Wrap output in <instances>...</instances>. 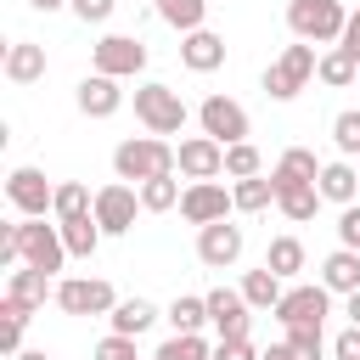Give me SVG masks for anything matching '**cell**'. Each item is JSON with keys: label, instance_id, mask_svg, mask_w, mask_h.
I'll use <instances>...</instances> for the list:
<instances>
[{"label": "cell", "instance_id": "34", "mask_svg": "<svg viewBox=\"0 0 360 360\" xmlns=\"http://www.w3.org/2000/svg\"><path fill=\"white\" fill-rule=\"evenodd\" d=\"M180 197H186V191L174 186V174H158V180L141 186V208H146V214H163V208H174Z\"/></svg>", "mask_w": 360, "mask_h": 360}, {"label": "cell", "instance_id": "42", "mask_svg": "<svg viewBox=\"0 0 360 360\" xmlns=\"http://www.w3.org/2000/svg\"><path fill=\"white\" fill-rule=\"evenodd\" d=\"M112 6H118V0H73V17H79V22H107Z\"/></svg>", "mask_w": 360, "mask_h": 360}, {"label": "cell", "instance_id": "25", "mask_svg": "<svg viewBox=\"0 0 360 360\" xmlns=\"http://www.w3.org/2000/svg\"><path fill=\"white\" fill-rule=\"evenodd\" d=\"M354 73H360V62L343 51V45H332V51H321V62H315V79L321 84H332V90H343V84H354Z\"/></svg>", "mask_w": 360, "mask_h": 360}, {"label": "cell", "instance_id": "44", "mask_svg": "<svg viewBox=\"0 0 360 360\" xmlns=\"http://www.w3.org/2000/svg\"><path fill=\"white\" fill-rule=\"evenodd\" d=\"M338 45H343V51L360 62V11H349V28H343V39H338Z\"/></svg>", "mask_w": 360, "mask_h": 360}, {"label": "cell", "instance_id": "48", "mask_svg": "<svg viewBox=\"0 0 360 360\" xmlns=\"http://www.w3.org/2000/svg\"><path fill=\"white\" fill-rule=\"evenodd\" d=\"M11 360H51L45 349H22V354H11Z\"/></svg>", "mask_w": 360, "mask_h": 360}, {"label": "cell", "instance_id": "32", "mask_svg": "<svg viewBox=\"0 0 360 360\" xmlns=\"http://www.w3.org/2000/svg\"><path fill=\"white\" fill-rule=\"evenodd\" d=\"M231 202H236L242 214H259V208H270V202H276V186H270L264 174H253V180H236V186H231Z\"/></svg>", "mask_w": 360, "mask_h": 360}, {"label": "cell", "instance_id": "3", "mask_svg": "<svg viewBox=\"0 0 360 360\" xmlns=\"http://www.w3.org/2000/svg\"><path fill=\"white\" fill-rule=\"evenodd\" d=\"M17 264H34L45 276H56L68 264V242H62V225H45V219H17Z\"/></svg>", "mask_w": 360, "mask_h": 360}, {"label": "cell", "instance_id": "20", "mask_svg": "<svg viewBox=\"0 0 360 360\" xmlns=\"http://www.w3.org/2000/svg\"><path fill=\"white\" fill-rule=\"evenodd\" d=\"M45 287H51V276L45 270H34V264H17L11 276H6V304H17V309H39L45 304Z\"/></svg>", "mask_w": 360, "mask_h": 360}, {"label": "cell", "instance_id": "6", "mask_svg": "<svg viewBox=\"0 0 360 360\" xmlns=\"http://www.w3.org/2000/svg\"><path fill=\"white\" fill-rule=\"evenodd\" d=\"M68 315H112L118 309V292H112V281H101V276H68V281H56V292H51Z\"/></svg>", "mask_w": 360, "mask_h": 360}, {"label": "cell", "instance_id": "14", "mask_svg": "<svg viewBox=\"0 0 360 360\" xmlns=\"http://www.w3.org/2000/svg\"><path fill=\"white\" fill-rule=\"evenodd\" d=\"M208 298V326L219 332V338H248V298H242V287H214V292H202Z\"/></svg>", "mask_w": 360, "mask_h": 360}, {"label": "cell", "instance_id": "30", "mask_svg": "<svg viewBox=\"0 0 360 360\" xmlns=\"http://www.w3.org/2000/svg\"><path fill=\"white\" fill-rule=\"evenodd\" d=\"M158 17L169 28H180V34H197L202 17H208V0H158Z\"/></svg>", "mask_w": 360, "mask_h": 360}, {"label": "cell", "instance_id": "45", "mask_svg": "<svg viewBox=\"0 0 360 360\" xmlns=\"http://www.w3.org/2000/svg\"><path fill=\"white\" fill-rule=\"evenodd\" d=\"M259 360H298V354H292V343H270Z\"/></svg>", "mask_w": 360, "mask_h": 360}, {"label": "cell", "instance_id": "40", "mask_svg": "<svg viewBox=\"0 0 360 360\" xmlns=\"http://www.w3.org/2000/svg\"><path fill=\"white\" fill-rule=\"evenodd\" d=\"M338 242H343V248H354V253H360V202H349V208H343V214H338Z\"/></svg>", "mask_w": 360, "mask_h": 360}, {"label": "cell", "instance_id": "9", "mask_svg": "<svg viewBox=\"0 0 360 360\" xmlns=\"http://www.w3.org/2000/svg\"><path fill=\"white\" fill-rule=\"evenodd\" d=\"M197 124H202V135H214L219 146L248 141V112H242V101H231V96H208V101L197 107Z\"/></svg>", "mask_w": 360, "mask_h": 360}, {"label": "cell", "instance_id": "28", "mask_svg": "<svg viewBox=\"0 0 360 360\" xmlns=\"http://www.w3.org/2000/svg\"><path fill=\"white\" fill-rule=\"evenodd\" d=\"M264 270H276L281 281H292V276L304 270V242H298V236H276L270 253H264Z\"/></svg>", "mask_w": 360, "mask_h": 360}, {"label": "cell", "instance_id": "24", "mask_svg": "<svg viewBox=\"0 0 360 360\" xmlns=\"http://www.w3.org/2000/svg\"><path fill=\"white\" fill-rule=\"evenodd\" d=\"M107 321H112L118 338H141V332L158 321V304H146V298H118V309H112Z\"/></svg>", "mask_w": 360, "mask_h": 360}, {"label": "cell", "instance_id": "35", "mask_svg": "<svg viewBox=\"0 0 360 360\" xmlns=\"http://www.w3.org/2000/svg\"><path fill=\"white\" fill-rule=\"evenodd\" d=\"M259 163H264V158H259V146H253V141L225 146V174H231V180H253V174H259Z\"/></svg>", "mask_w": 360, "mask_h": 360}, {"label": "cell", "instance_id": "2", "mask_svg": "<svg viewBox=\"0 0 360 360\" xmlns=\"http://www.w3.org/2000/svg\"><path fill=\"white\" fill-rule=\"evenodd\" d=\"M287 28L304 45H338L349 28V6L343 0H287Z\"/></svg>", "mask_w": 360, "mask_h": 360}, {"label": "cell", "instance_id": "47", "mask_svg": "<svg viewBox=\"0 0 360 360\" xmlns=\"http://www.w3.org/2000/svg\"><path fill=\"white\" fill-rule=\"evenodd\" d=\"M34 11H62V6H73V0H28Z\"/></svg>", "mask_w": 360, "mask_h": 360}, {"label": "cell", "instance_id": "22", "mask_svg": "<svg viewBox=\"0 0 360 360\" xmlns=\"http://www.w3.org/2000/svg\"><path fill=\"white\" fill-rule=\"evenodd\" d=\"M6 79H11V84H34V79H45V45H34V39H11V45H6Z\"/></svg>", "mask_w": 360, "mask_h": 360}, {"label": "cell", "instance_id": "12", "mask_svg": "<svg viewBox=\"0 0 360 360\" xmlns=\"http://www.w3.org/2000/svg\"><path fill=\"white\" fill-rule=\"evenodd\" d=\"M174 169L186 180H214V174H225V146L214 135H186L174 146Z\"/></svg>", "mask_w": 360, "mask_h": 360}, {"label": "cell", "instance_id": "29", "mask_svg": "<svg viewBox=\"0 0 360 360\" xmlns=\"http://www.w3.org/2000/svg\"><path fill=\"white\" fill-rule=\"evenodd\" d=\"M163 321H169L174 332H202V326H208V298H191V292H180V298L163 309Z\"/></svg>", "mask_w": 360, "mask_h": 360}, {"label": "cell", "instance_id": "17", "mask_svg": "<svg viewBox=\"0 0 360 360\" xmlns=\"http://www.w3.org/2000/svg\"><path fill=\"white\" fill-rule=\"evenodd\" d=\"M321 169H326V163H315V152H309V146H287V152H281V163L270 169V186H276V191H287V186H315V180H321Z\"/></svg>", "mask_w": 360, "mask_h": 360}, {"label": "cell", "instance_id": "41", "mask_svg": "<svg viewBox=\"0 0 360 360\" xmlns=\"http://www.w3.org/2000/svg\"><path fill=\"white\" fill-rule=\"evenodd\" d=\"M214 360H259V349L248 338H219L214 343Z\"/></svg>", "mask_w": 360, "mask_h": 360}, {"label": "cell", "instance_id": "27", "mask_svg": "<svg viewBox=\"0 0 360 360\" xmlns=\"http://www.w3.org/2000/svg\"><path fill=\"white\" fill-rule=\"evenodd\" d=\"M51 214H56V225H62V219H79V214H96L90 186H84V180H62V186H56V208H51Z\"/></svg>", "mask_w": 360, "mask_h": 360}, {"label": "cell", "instance_id": "10", "mask_svg": "<svg viewBox=\"0 0 360 360\" xmlns=\"http://www.w3.org/2000/svg\"><path fill=\"white\" fill-rule=\"evenodd\" d=\"M135 208H141V191H135L129 180H112V186L96 191V225H101L107 236H124V231L135 225Z\"/></svg>", "mask_w": 360, "mask_h": 360}, {"label": "cell", "instance_id": "39", "mask_svg": "<svg viewBox=\"0 0 360 360\" xmlns=\"http://www.w3.org/2000/svg\"><path fill=\"white\" fill-rule=\"evenodd\" d=\"M96 360H135V338H118V332H107V338L96 343Z\"/></svg>", "mask_w": 360, "mask_h": 360}, {"label": "cell", "instance_id": "4", "mask_svg": "<svg viewBox=\"0 0 360 360\" xmlns=\"http://www.w3.org/2000/svg\"><path fill=\"white\" fill-rule=\"evenodd\" d=\"M315 62H321V56H315V45H304V39H298V45H287V51L264 68V96H270V101H292V96L315 79Z\"/></svg>", "mask_w": 360, "mask_h": 360}, {"label": "cell", "instance_id": "19", "mask_svg": "<svg viewBox=\"0 0 360 360\" xmlns=\"http://www.w3.org/2000/svg\"><path fill=\"white\" fill-rule=\"evenodd\" d=\"M180 62H186L191 73H214V68H225V39L208 34V28H197V34L180 39Z\"/></svg>", "mask_w": 360, "mask_h": 360}, {"label": "cell", "instance_id": "26", "mask_svg": "<svg viewBox=\"0 0 360 360\" xmlns=\"http://www.w3.org/2000/svg\"><path fill=\"white\" fill-rule=\"evenodd\" d=\"M281 292H287V287H281L276 270H248V276H242V298H248L253 309H276Z\"/></svg>", "mask_w": 360, "mask_h": 360}, {"label": "cell", "instance_id": "46", "mask_svg": "<svg viewBox=\"0 0 360 360\" xmlns=\"http://www.w3.org/2000/svg\"><path fill=\"white\" fill-rule=\"evenodd\" d=\"M343 315H349V326H360V292H349V309Z\"/></svg>", "mask_w": 360, "mask_h": 360}, {"label": "cell", "instance_id": "7", "mask_svg": "<svg viewBox=\"0 0 360 360\" xmlns=\"http://www.w3.org/2000/svg\"><path fill=\"white\" fill-rule=\"evenodd\" d=\"M6 197L22 219H45V208H56V186L45 180V169H28V163L6 174Z\"/></svg>", "mask_w": 360, "mask_h": 360}, {"label": "cell", "instance_id": "16", "mask_svg": "<svg viewBox=\"0 0 360 360\" xmlns=\"http://www.w3.org/2000/svg\"><path fill=\"white\" fill-rule=\"evenodd\" d=\"M79 112L84 118H112L118 107H124V90H118V79H107V73H90V79H79Z\"/></svg>", "mask_w": 360, "mask_h": 360}, {"label": "cell", "instance_id": "21", "mask_svg": "<svg viewBox=\"0 0 360 360\" xmlns=\"http://www.w3.org/2000/svg\"><path fill=\"white\" fill-rule=\"evenodd\" d=\"M321 287L326 292H360V253L354 248H338V253H326L321 259Z\"/></svg>", "mask_w": 360, "mask_h": 360}, {"label": "cell", "instance_id": "1", "mask_svg": "<svg viewBox=\"0 0 360 360\" xmlns=\"http://www.w3.org/2000/svg\"><path fill=\"white\" fill-rule=\"evenodd\" d=\"M112 169H118V180L146 186L158 174H174V146L163 135H129V141L112 146Z\"/></svg>", "mask_w": 360, "mask_h": 360}, {"label": "cell", "instance_id": "15", "mask_svg": "<svg viewBox=\"0 0 360 360\" xmlns=\"http://www.w3.org/2000/svg\"><path fill=\"white\" fill-rule=\"evenodd\" d=\"M197 259H202L208 270H225V264H236V259H242V225H231V219H219V225H202V231H197Z\"/></svg>", "mask_w": 360, "mask_h": 360}, {"label": "cell", "instance_id": "13", "mask_svg": "<svg viewBox=\"0 0 360 360\" xmlns=\"http://www.w3.org/2000/svg\"><path fill=\"white\" fill-rule=\"evenodd\" d=\"M231 208H236V202H231V191H225L219 180H191L186 197H180V214H186L197 231H202V225H219Z\"/></svg>", "mask_w": 360, "mask_h": 360}, {"label": "cell", "instance_id": "43", "mask_svg": "<svg viewBox=\"0 0 360 360\" xmlns=\"http://www.w3.org/2000/svg\"><path fill=\"white\" fill-rule=\"evenodd\" d=\"M332 354H338V360H360V326H343V332L332 338Z\"/></svg>", "mask_w": 360, "mask_h": 360}, {"label": "cell", "instance_id": "36", "mask_svg": "<svg viewBox=\"0 0 360 360\" xmlns=\"http://www.w3.org/2000/svg\"><path fill=\"white\" fill-rule=\"evenodd\" d=\"M0 349L6 354H22V332H28V309H17V304H0Z\"/></svg>", "mask_w": 360, "mask_h": 360}, {"label": "cell", "instance_id": "23", "mask_svg": "<svg viewBox=\"0 0 360 360\" xmlns=\"http://www.w3.org/2000/svg\"><path fill=\"white\" fill-rule=\"evenodd\" d=\"M101 225H96V214H79V219H62V242H68V259H90L96 248H101Z\"/></svg>", "mask_w": 360, "mask_h": 360}, {"label": "cell", "instance_id": "37", "mask_svg": "<svg viewBox=\"0 0 360 360\" xmlns=\"http://www.w3.org/2000/svg\"><path fill=\"white\" fill-rule=\"evenodd\" d=\"M287 343H292V354H298V360H321L326 332H321V326H287Z\"/></svg>", "mask_w": 360, "mask_h": 360}, {"label": "cell", "instance_id": "11", "mask_svg": "<svg viewBox=\"0 0 360 360\" xmlns=\"http://www.w3.org/2000/svg\"><path fill=\"white\" fill-rule=\"evenodd\" d=\"M146 68V45L135 39V34H107L101 45H96V73H107V79H135Z\"/></svg>", "mask_w": 360, "mask_h": 360}, {"label": "cell", "instance_id": "38", "mask_svg": "<svg viewBox=\"0 0 360 360\" xmlns=\"http://www.w3.org/2000/svg\"><path fill=\"white\" fill-rule=\"evenodd\" d=\"M332 141H338V152H343V158H354V152H360V112H354V107L332 118Z\"/></svg>", "mask_w": 360, "mask_h": 360}, {"label": "cell", "instance_id": "33", "mask_svg": "<svg viewBox=\"0 0 360 360\" xmlns=\"http://www.w3.org/2000/svg\"><path fill=\"white\" fill-rule=\"evenodd\" d=\"M152 360H214V349L202 343V332H174Z\"/></svg>", "mask_w": 360, "mask_h": 360}, {"label": "cell", "instance_id": "5", "mask_svg": "<svg viewBox=\"0 0 360 360\" xmlns=\"http://www.w3.org/2000/svg\"><path fill=\"white\" fill-rule=\"evenodd\" d=\"M135 118L146 124V135H180L186 129V101L169 84H141L135 90Z\"/></svg>", "mask_w": 360, "mask_h": 360}, {"label": "cell", "instance_id": "31", "mask_svg": "<svg viewBox=\"0 0 360 360\" xmlns=\"http://www.w3.org/2000/svg\"><path fill=\"white\" fill-rule=\"evenodd\" d=\"M276 208H281L292 225H304V219H315L321 191H315V186H287V191H276Z\"/></svg>", "mask_w": 360, "mask_h": 360}, {"label": "cell", "instance_id": "8", "mask_svg": "<svg viewBox=\"0 0 360 360\" xmlns=\"http://www.w3.org/2000/svg\"><path fill=\"white\" fill-rule=\"evenodd\" d=\"M326 315H332V292L315 281H298V287H287L281 292V304H276V321L281 326H326Z\"/></svg>", "mask_w": 360, "mask_h": 360}, {"label": "cell", "instance_id": "18", "mask_svg": "<svg viewBox=\"0 0 360 360\" xmlns=\"http://www.w3.org/2000/svg\"><path fill=\"white\" fill-rule=\"evenodd\" d=\"M315 191H321V202H338V208H349V202L360 197V169H354L349 158L326 163V169H321V180H315Z\"/></svg>", "mask_w": 360, "mask_h": 360}]
</instances>
